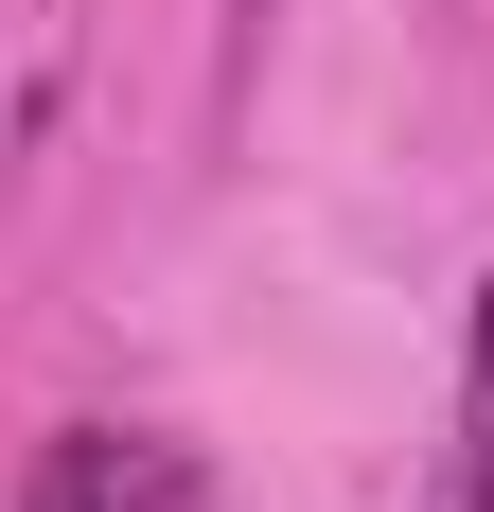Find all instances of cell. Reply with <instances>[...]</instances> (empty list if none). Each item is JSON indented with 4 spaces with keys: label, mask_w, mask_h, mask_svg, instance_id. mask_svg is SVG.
<instances>
[{
    "label": "cell",
    "mask_w": 494,
    "mask_h": 512,
    "mask_svg": "<svg viewBox=\"0 0 494 512\" xmlns=\"http://www.w3.org/2000/svg\"><path fill=\"white\" fill-rule=\"evenodd\" d=\"M18 512H230L177 424H53L18 460Z\"/></svg>",
    "instance_id": "1"
},
{
    "label": "cell",
    "mask_w": 494,
    "mask_h": 512,
    "mask_svg": "<svg viewBox=\"0 0 494 512\" xmlns=\"http://www.w3.org/2000/svg\"><path fill=\"white\" fill-rule=\"evenodd\" d=\"M424 512H494V283L459 301V442L424 477Z\"/></svg>",
    "instance_id": "2"
},
{
    "label": "cell",
    "mask_w": 494,
    "mask_h": 512,
    "mask_svg": "<svg viewBox=\"0 0 494 512\" xmlns=\"http://www.w3.org/2000/svg\"><path fill=\"white\" fill-rule=\"evenodd\" d=\"M265 36H283V0H230V71H212V106H247V71H265Z\"/></svg>",
    "instance_id": "3"
}]
</instances>
